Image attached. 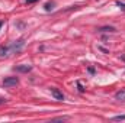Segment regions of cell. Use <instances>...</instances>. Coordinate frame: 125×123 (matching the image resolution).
<instances>
[{"label": "cell", "instance_id": "obj_1", "mask_svg": "<svg viewBox=\"0 0 125 123\" xmlns=\"http://www.w3.org/2000/svg\"><path fill=\"white\" fill-rule=\"evenodd\" d=\"M23 45H25L23 41H15V42H12V44L9 45V54H16V52H19Z\"/></svg>", "mask_w": 125, "mask_h": 123}, {"label": "cell", "instance_id": "obj_2", "mask_svg": "<svg viewBox=\"0 0 125 123\" xmlns=\"http://www.w3.org/2000/svg\"><path fill=\"white\" fill-rule=\"evenodd\" d=\"M18 84H19L18 77H6V78L3 80V86H4V87H15V86H18Z\"/></svg>", "mask_w": 125, "mask_h": 123}, {"label": "cell", "instance_id": "obj_3", "mask_svg": "<svg viewBox=\"0 0 125 123\" xmlns=\"http://www.w3.org/2000/svg\"><path fill=\"white\" fill-rule=\"evenodd\" d=\"M13 70H15V71H18V72H29V71L32 70V65H28V64H22V65H16Z\"/></svg>", "mask_w": 125, "mask_h": 123}, {"label": "cell", "instance_id": "obj_4", "mask_svg": "<svg viewBox=\"0 0 125 123\" xmlns=\"http://www.w3.org/2000/svg\"><path fill=\"white\" fill-rule=\"evenodd\" d=\"M51 94H52L54 98L58 100V101H62V100H64V94H62L58 88H51Z\"/></svg>", "mask_w": 125, "mask_h": 123}, {"label": "cell", "instance_id": "obj_5", "mask_svg": "<svg viewBox=\"0 0 125 123\" xmlns=\"http://www.w3.org/2000/svg\"><path fill=\"white\" fill-rule=\"evenodd\" d=\"M115 98L116 100H121V101H125V90H121L115 94Z\"/></svg>", "mask_w": 125, "mask_h": 123}, {"label": "cell", "instance_id": "obj_6", "mask_svg": "<svg viewBox=\"0 0 125 123\" xmlns=\"http://www.w3.org/2000/svg\"><path fill=\"white\" fill-rule=\"evenodd\" d=\"M97 31L99 32H115L116 29H115L114 26H102V28H99Z\"/></svg>", "mask_w": 125, "mask_h": 123}, {"label": "cell", "instance_id": "obj_7", "mask_svg": "<svg viewBox=\"0 0 125 123\" xmlns=\"http://www.w3.org/2000/svg\"><path fill=\"white\" fill-rule=\"evenodd\" d=\"M111 120H114V122H121V120H125V114H121V116H114Z\"/></svg>", "mask_w": 125, "mask_h": 123}, {"label": "cell", "instance_id": "obj_8", "mask_svg": "<svg viewBox=\"0 0 125 123\" xmlns=\"http://www.w3.org/2000/svg\"><path fill=\"white\" fill-rule=\"evenodd\" d=\"M44 7H45V10H47V12H51V10L54 9V3H47Z\"/></svg>", "mask_w": 125, "mask_h": 123}, {"label": "cell", "instance_id": "obj_9", "mask_svg": "<svg viewBox=\"0 0 125 123\" xmlns=\"http://www.w3.org/2000/svg\"><path fill=\"white\" fill-rule=\"evenodd\" d=\"M77 86H79V91H80V93H83V91H84V88H83V86H82L80 83H77Z\"/></svg>", "mask_w": 125, "mask_h": 123}, {"label": "cell", "instance_id": "obj_10", "mask_svg": "<svg viewBox=\"0 0 125 123\" xmlns=\"http://www.w3.org/2000/svg\"><path fill=\"white\" fill-rule=\"evenodd\" d=\"M6 101H7V100H6V98H4V97H0V104H4V103H6Z\"/></svg>", "mask_w": 125, "mask_h": 123}, {"label": "cell", "instance_id": "obj_11", "mask_svg": "<svg viewBox=\"0 0 125 123\" xmlns=\"http://www.w3.org/2000/svg\"><path fill=\"white\" fill-rule=\"evenodd\" d=\"M116 4H118V6H119V7H121V9H125V4H124V3H121V1H118V3H116Z\"/></svg>", "mask_w": 125, "mask_h": 123}, {"label": "cell", "instance_id": "obj_12", "mask_svg": "<svg viewBox=\"0 0 125 123\" xmlns=\"http://www.w3.org/2000/svg\"><path fill=\"white\" fill-rule=\"evenodd\" d=\"M28 4H32V3H35V1H38V0H25Z\"/></svg>", "mask_w": 125, "mask_h": 123}, {"label": "cell", "instance_id": "obj_13", "mask_svg": "<svg viewBox=\"0 0 125 123\" xmlns=\"http://www.w3.org/2000/svg\"><path fill=\"white\" fill-rule=\"evenodd\" d=\"M89 72H90V74H94V68L93 67H89Z\"/></svg>", "mask_w": 125, "mask_h": 123}, {"label": "cell", "instance_id": "obj_14", "mask_svg": "<svg viewBox=\"0 0 125 123\" xmlns=\"http://www.w3.org/2000/svg\"><path fill=\"white\" fill-rule=\"evenodd\" d=\"M3 23H4V22H3V20H0V28L3 26Z\"/></svg>", "mask_w": 125, "mask_h": 123}]
</instances>
